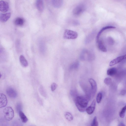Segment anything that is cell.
<instances>
[{
	"instance_id": "27",
	"label": "cell",
	"mask_w": 126,
	"mask_h": 126,
	"mask_svg": "<svg viewBox=\"0 0 126 126\" xmlns=\"http://www.w3.org/2000/svg\"><path fill=\"white\" fill-rule=\"evenodd\" d=\"M126 90H123L121 91V94L122 95H124L126 94Z\"/></svg>"
},
{
	"instance_id": "6",
	"label": "cell",
	"mask_w": 126,
	"mask_h": 126,
	"mask_svg": "<svg viewBox=\"0 0 126 126\" xmlns=\"http://www.w3.org/2000/svg\"><path fill=\"white\" fill-rule=\"evenodd\" d=\"M89 81L91 87V95L93 96L96 93L97 90V87L95 81L92 79H89Z\"/></svg>"
},
{
	"instance_id": "1",
	"label": "cell",
	"mask_w": 126,
	"mask_h": 126,
	"mask_svg": "<svg viewBox=\"0 0 126 126\" xmlns=\"http://www.w3.org/2000/svg\"><path fill=\"white\" fill-rule=\"evenodd\" d=\"M90 97V96L88 95L77 97L75 104L78 109L80 111L83 112L86 111Z\"/></svg>"
},
{
	"instance_id": "7",
	"label": "cell",
	"mask_w": 126,
	"mask_h": 126,
	"mask_svg": "<svg viewBox=\"0 0 126 126\" xmlns=\"http://www.w3.org/2000/svg\"><path fill=\"white\" fill-rule=\"evenodd\" d=\"M9 8L8 3L6 1L1 0L0 1V10L3 13L7 12Z\"/></svg>"
},
{
	"instance_id": "9",
	"label": "cell",
	"mask_w": 126,
	"mask_h": 126,
	"mask_svg": "<svg viewBox=\"0 0 126 126\" xmlns=\"http://www.w3.org/2000/svg\"><path fill=\"white\" fill-rule=\"evenodd\" d=\"M126 59V54L112 60L110 63L109 65L112 66L120 63L124 60Z\"/></svg>"
},
{
	"instance_id": "11",
	"label": "cell",
	"mask_w": 126,
	"mask_h": 126,
	"mask_svg": "<svg viewBox=\"0 0 126 126\" xmlns=\"http://www.w3.org/2000/svg\"><path fill=\"white\" fill-rule=\"evenodd\" d=\"M11 16V13L10 12L0 14V21L2 22H5L9 19Z\"/></svg>"
},
{
	"instance_id": "26",
	"label": "cell",
	"mask_w": 126,
	"mask_h": 126,
	"mask_svg": "<svg viewBox=\"0 0 126 126\" xmlns=\"http://www.w3.org/2000/svg\"><path fill=\"white\" fill-rule=\"evenodd\" d=\"M57 87V84L55 83H52L51 86V89L52 91H54Z\"/></svg>"
},
{
	"instance_id": "28",
	"label": "cell",
	"mask_w": 126,
	"mask_h": 126,
	"mask_svg": "<svg viewBox=\"0 0 126 126\" xmlns=\"http://www.w3.org/2000/svg\"><path fill=\"white\" fill-rule=\"evenodd\" d=\"M118 126H125V125H124V124L122 122H121L119 124Z\"/></svg>"
},
{
	"instance_id": "10",
	"label": "cell",
	"mask_w": 126,
	"mask_h": 126,
	"mask_svg": "<svg viewBox=\"0 0 126 126\" xmlns=\"http://www.w3.org/2000/svg\"><path fill=\"white\" fill-rule=\"evenodd\" d=\"M95 101L94 100L90 106L86 108V111L88 114L90 115L93 113L95 109Z\"/></svg>"
},
{
	"instance_id": "16",
	"label": "cell",
	"mask_w": 126,
	"mask_h": 126,
	"mask_svg": "<svg viewBox=\"0 0 126 126\" xmlns=\"http://www.w3.org/2000/svg\"><path fill=\"white\" fill-rule=\"evenodd\" d=\"M115 28V27L111 26H107L103 28L97 34L96 37V41H97L99 39V38L101 34L104 30L110 29H114Z\"/></svg>"
},
{
	"instance_id": "20",
	"label": "cell",
	"mask_w": 126,
	"mask_h": 126,
	"mask_svg": "<svg viewBox=\"0 0 126 126\" xmlns=\"http://www.w3.org/2000/svg\"><path fill=\"white\" fill-rule=\"evenodd\" d=\"M64 115L65 118L68 121H71L73 119L72 115L69 112H65L64 113Z\"/></svg>"
},
{
	"instance_id": "25",
	"label": "cell",
	"mask_w": 126,
	"mask_h": 126,
	"mask_svg": "<svg viewBox=\"0 0 126 126\" xmlns=\"http://www.w3.org/2000/svg\"><path fill=\"white\" fill-rule=\"evenodd\" d=\"M104 82L107 85H110L111 83V79L110 78H107L104 79Z\"/></svg>"
},
{
	"instance_id": "14",
	"label": "cell",
	"mask_w": 126,
	"mask_h": 126,
	"mask_svg": "<svg viewBox=\"0 0 126 126\" xmlns=\"http://www.w3.org/2000/svg\"><path fill=\"white\" fill-rule=\"evenodd\" d=\"M51 3L53 6L56 8H59L62 6L63 0H52Z\"/></svg>"
},
{
	"instance_id": "24",
	"label": "cell",
	"mask_w": 126,
	"mask_h": 126,
	"mask_svg": "<svg viewBox=\"0 0 126 126\" xmlns=\"http://www.w3.org/2000/svg\"><path fill=\"white\" fill-rule=\"evenodd\" d=\"M22 106L20 103H18L16 106V109L17 112L18 113L20 111H22Z\"/></svg>"
},
{
	"instance_id": "18",
	"label": "cell",
	"mask_w": 126,
	"mask_h": 126,
	"mask_svg": "<svg viewBox=\"0 0 126 126\" xmlns=\"http://www.w3.org/2000/svg\"><path fill=\"white\" fill-rule=\"evenodd\" d=\"M18 113L22 122L24 123H26L28 121V119L24 113L22 111H21Z\"/></svg>"
},
{
	"instance_id": "22",
	"label": "cell",
	"mask_w": 126,
	"mask_h": 126,
	"mask_svg": "<svg viewBox=\"0 0 126 126\" xmlns=\"http://www.w3.org/2000/svg\"><path fill=\"white\" fill-rule=\"evenodd\" d=\"M102 95L101 92H99L97 94L96 98V101L97 103H99L101 102L102 98Z\"/></svg>"
},
{
	"instance_id": "15",
	"label": "cell",
	"mask_w": 126,
	"mask_h": 126,
	"mask_svg": "<svg viewBox=\"0 0 126 126\" xmlns=\"http://www.w3.org/2000/svg\"><path fill=\"white\" fill-rule=\"evenodd\" d=\"M19 60L21 65L23 67H26L28 66V62L23 55H21L20 56Z\"/></svg>"
},
{
	"instance_id": "4",
	"label": "cell",
	"mask_w": 126,
	"mask_h": 126,
	"mask_svg": "<svg viewBox=\"0 0 126 126\" xmlns=\"http://www.w3.org/2000/svg\"><path fill=\"white\" fill-rule=\"evenodd\" d=\"M85 6L82 4H80L76 6L73 11V15L75 16H78L82 14L85 10Z\"/></svg>"
},
{
	"instance_id": "2",
	"label": "cell",
	"mask_w": 126,
	"mask_h": 126,
	"mask_svg": "<svg viewBox=\"0 0 126 126\" xmlns=\"http://www.w3.org/2000/svg\"><path fill=\"white\" fill-rule=\"evenodd\" d=\"M3 113L5 119L8 121H10L12 119L14 116V110L10 107L5 108L3 110Z\"/></svg>"
},
{
	"instance_id": "29",
	"label": "cell",
	"mask_w": 126,
	"mask_h": 126,
	"mask_svg": "<svg viewBox=\"0 0 126 126\" xmlns=\"http://www.w3.org/2000/svg\"><path fill=\"white\" fill-rule=\"evenodd\" d=\"M46 1H47L49 2H51L52 1V0H46Z\"/></svg>"
},
{
	"instance_id": "8",
	"label": "cell",
	"mask_w": 126,
	"mask_h": 126,
	"mask_svg": "<svg viewBox=\"0 0 126 126\" xmlns=\"http://www.w3.org/2000/svg\"><path fill=\"white\" fill-rule=\"evenodd\" d=\"M7 100L5 95L3 93L0 94V108L5 107L7 105Z\"/></svg>"
},
{
	"instance_id": "3",
	"label": "cell",
	"mask_w": 126,
	"mask_h": 126,
	"mask_svg": "<svg viewBox=\"0 0 126 126\" xmlns=\"http://www.w3.org/2000/svg\"><path fill=\"white\" fill-rule=\"evenodd\" d=\"M78 36V34L77 32L68 29L65 30L63 35L64 38L68 39H75Z\"/></svg>"
},
{
	"instance_id": "12",
	"label": "cell",
	"mask_w": 126,
	"mask_h": 126,
	"mask_svg": "<svg viewBox=\"0 0 126 126\" xmlns=\"http://www.w3.org/2000/svg\"><path fill=\"white\" fill-rule=\"evenodd\" d=\"M36 7L38 10L40 12H42L44 8L43 0H36Z\"/></svg>"
},
{
	"instance_id": "21",
	"label": "cell",
	"mask_w": 126,
	"mask_h": 126,
	"mask_svg": "<svg viewBox=\"0 0 126 126\" xmlns=\"http://www.w3.org/2000/svg\"><path fill=\"white\" fill-rule=\"evenodd\" d=\"M126 111V105L122 108L119 113V115L121 118H123L124 117Z\"/></svg>"
},
{
	"instance_id": "23",
	"label": "cell",
	"mask_w": 126,
	"mask_h": 126,
	"mask_svg": "<svg viewBox=\"0 0 126 126\" xmlns=\"http://www.w3.org/2000/svg\"><path fill=\"white\" fill-rule=\"evenodd\" d=\"M91 126H98V123L96 116H95L94 117L93 122L91 124Z\"/></svg>"
},
{
	"instance_id": "13",
	"label": "cell",
	"mask_w": 126,
	"mask_h": 126,
	"mask_svg": "<svg viewBox=\"0 0 126 126\" xmlns=\"http://www.w3.org/2000/svg\"><path fill=\"white\" fill-rule=\"evenodd\" d=\"M96 42L97 43L98 47L99 49L103 52H106L107 50L102 41L99 39Z\"/></svg>"
},
{
	"instance_id": "17",
	"label": "cell",
	"mask_w": 126,
	"mask_h": 126,
	"mask_svg": "<svg viewBox=\"0 0 126 126\" xmlns=\"http://www.w3.org/2000/svg\"><path fill=\"white\" fill-rule=\"evenodd\" d=\"M24 21L22 18L18 17L16 18L14 21V23L16 26H22L24 23Z\"/></svg>"
},
{
	"instance_id": "5",
	"label": "cell",
	"mask_w": 126,
	"mask_h": 126,
	"mask_svg": "<svg viewBox=\"0 0 126 126\" xmlns=\"http://www.w3.org/2000/svg\"><path fill=\"white\" fill-rule=\"evenodd\" d=\"M6 92L7 95L11 98H15L17 96V94L16 91L11 87H8L7 89Z\"/></svg>"
},
{
	"instance_id": "19",
	"label": "cell",
	"mask_w": 126,
	"mask_h": 126,
	"mask_svg": "<svg viewBox=\"0 0 126 126\" xmlns=\"http://www.w3.org/2000/svg\"><path fill=\"white\" fill-rule=\"evenodd\" d=\"M117 72V70L114 67L111 68L107 71V74L110 76H112L115 75Z\"/></svg>"
}]
</instances>
